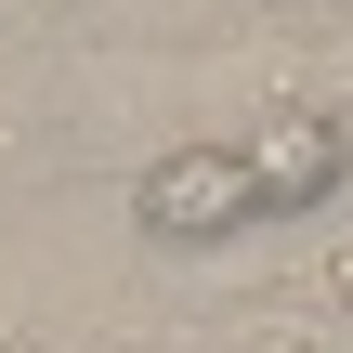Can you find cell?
Returning a JSON list of instances; mask_svg holds the SVG:
<instances>
[{"label":"cell","mask_w":353,"mask_h":353,"mask_svg":"<svg viewBox=\"0 0 353 353\" xmlns=\"http://www.w3.org/2000/svg\"><path fill=\"white\" fill-rule=\"evenodd\" d=\"M131 223H144L157 249H223V236H236V223H262V210H249L236 144H170V157H144V170H131Z\"/></svg>","instance_id":"cell-1"},{"label":"cell","mask_w":353,"mask_h":353,"mask_svg":"<svg viewBox=\"0 0 353 353\" xmlns=\"http://www.w3.org/2000/svg\"><path fill=\"white\" fill-rule=\"evenodd\" d=\"M236 170H249V210H327L353 170V131L327 105H275L262 131H236Z\"/></svg>","instance_id":"cell-2"}]
</instances>
